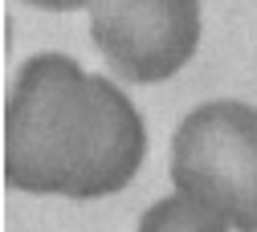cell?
I'll use <instances>...</instances> for the list:
<instances>
[{
  "label": "cell",
  "mask_w": 257,
  "mask_h": 232,
  "mask_svg": "<svg viewBox=\"0 0 257 232\" xmlns=\"http://www.w3.org/2000/svg\"><path fill=\"white\" fill-rule=\"evenodd\" d=\"M147 130L114 82L74 57L37 53L21 65L5 114V175L33 195L98 200L135 179Z\"/></svg>",
  "instance_id": "obj_1"
},
{
  "label": "cell",
  "mask_w": 257,
  "mask_h": 232,
  "mask_svg": "<svg viewBox=\"0 0 257 232\" xmlns=\"http://www.w3.org/2000/svg\"><path fill=\"white\" fill-rule=\"evenodd\" d=\"M172 179L237 232H257V106L237 98L196 106L172 139Z\"/></svg>",
  "instance_id": "obj_2"
},
{
  "label": "cell",
  "mask_w": 257,
  "mask_h": 232,
  "mask_svg": "<svg viewBox=\"0 0 257 232\" xmlns=\"http://www.w3.org/2000/svg\"><path fill=\"white\" fill-rule=\"evenodd\" d=\"M90 37L118 78L164 82L196 53L200 0H94Z\"/></svg>",
  "instance_id": "obj_3"
},
{
  "label": "cell",
  "mask_w": 257,
  "mask_h": 232,
  "mask_svg": "<svg viewBox=\"0 0 257 232\" xmlns=\"http://www.w3.org/2000/svg\"><path fill=\"white\" fill-rule=\"evenodd\" d=\"M229 220L216 216L208 204L192 200V195H168L147 208V216L139 220V232H229Z\"/></svg>",
  "instance_id": "obj_4"
},
{
  "label": "cell",
  "mask_w": 257,
  "mask_h": 232,
  "mask_svg": "<svg viewBox=\"0 0 257 232\" xmlns=\"http://www.w3.org/2000/svg\"><path fill=\"white\" fill-rule=\"evenodd\" d=\"M33 9H49V13H70V9H82V5H94V0H25Z\"/></svg>",
  "instance_id": "obj_5"
}]
</instances>
